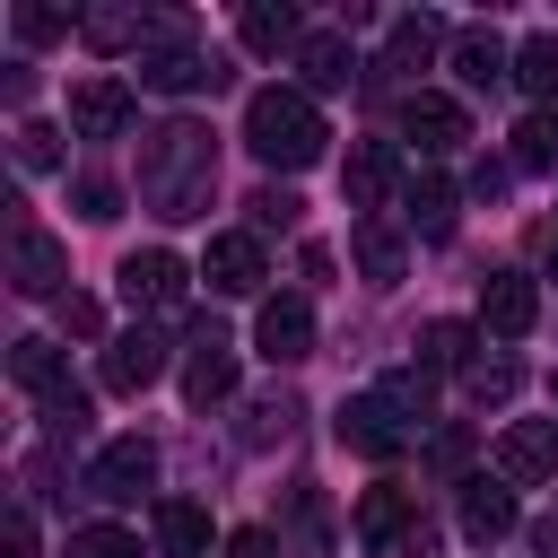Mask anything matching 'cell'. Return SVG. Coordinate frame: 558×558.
Wrapping results in <instances>:
<instances>
[{"mask_svg":"<svg viewBox=\"0 0 558 558\" xmlns=\"http://www.w3.org/2000/svg\"><path fill=\"white\" fill-rule=\"evenodd\" d=\"M61 331H70V340H96V331H105V305H96V296H61Z\"/></svg>","mask_w":558,"mask_h":558,"instance_id":"obj_35","label":"cell"},{"mask_svg":"<svg viewBox=\"0 0 558 558\" xmlns=\"http://www.w3.org/2000/svg\"><path fill=\"white\" fill-rule=\"evenodd\" d=\"M453 70H462L471 87H488V78H506V70H514V52H506V35H497V26H462V35H453Z\"/></svg>","mask_w":558,"mask_h":558,"instance_id":"obj_20","label":"cell"},{"mask_svg":"<svg viewBox=\"0 0 558 558\" xmlns=\"http://www.w3.org/2000/svg\"><path fill=\"white\" fill-rule=\"evenodd\" d=\"M70 558H140V541L113 523H87V532H70Z\"/></svg>","mask_w":558,"mask_h":558,"instance_id":"obj_32","label":"cell"},{"mask_svg":"<svg viewBox=\"0 0 558 558\" xmlns=\"http://www.w3.org/2000/svg\"><path fill=\"white\" fill-rule=\"evenodd\" d=\"M244 140H253V157L262 166H279V174H305L314 157H323V113H314V96L305 87H253V105H244Z\"/></svg>","mask_w":558,"mask_h":558,"instance_id":"obj_1","label":"cell"},{"mask_svg":"<svg viewBox=\"0 0 558 558\" xmlns=\"http://www.w3.org/2000/svg\"><path fill=\"white\" fill-rule=\"evenodd\" d=\"M349 253H357V270H366V288H392L401 270H410V244L384 227V218H357L349 227Z\"/></svg>","mask_w":558,"mask_h":558,"instance_id":"obj_16","label":"cell"},{"mask_svg":"<svg viewBox=\"0 0 558 558\" xmlns=\"http://www.w3.org/2000/svg\"><path fill=\"white\" fill-rule=\"evenodd\" d=\"M462 532H471V541H506V532H514V488L471 480V488H462Z\"/></svg>","mask_w":558,"mask_h":558,"instance_id":"obj_22","label":"cell"},{"mask_svg":"<svg viewBox=\"0 0 558 558\" xmlns=\"http://www.w3.org/2000/svg\"><path fill=\"white\" fill-rule=\"evenodd\" d=\"M253 218H262V227H288V218H296V192H253Z\"/></svg>","mask_w":558,"mask_h":558,"instance_id":"obj_36","label":"cell"},{"mask_svg":"<svg viewBox=\"0 0 558 558\" xmlns=\"http://www.w3.org/2000/svg\"><path fill=\"white\" fill-rule=\"evenodd\" d=\"M227 392H235V357H227V340H201L192 366H183V401L209 410V401H227Z\"/></svg>","mask_w":558,"mask_h":558,"instance_id":"obj_21","label":"cell"},{"mask_svg":"<svg viewBox=\"0 0 558 558\" xmlns=\"http://www.w3.org/2000/svg\"><path fill=\"white\" fill-rule=\"evenodd\" d=\"M401 140H410L418 157H453V148L471 140V113H462L453 96L418 87V96H401Z\"/></svg>","mask_w":558,"mask_h":558,"instance_id":"obj_4","label":"cell"},{"mask_svg":"<svg viewBox=\"0 0 558 558\" xmlns=\"http://www.w3.org/2000/svg\"><path fill=\"white\" fill-rule=\"evenodd\" d=\"M87 488L113 497V506H131L140 488H157V445H148V436H113V445L87 462Z\"/></svg>","mask_w":558,"mask_h":558,"instance_id":"obj_7","label":"cell"},{"mask_svg":"<svg viewBox=\"0 0 558 558\" xmlns=\"http://www.w3.org/2000/svg\"><path fill=\"white\" fill-rule=\"evenodd\" d=\"M497 480H506V488L558 480V418H514V427L497 436Z\"/></svg>","mask_w":558,"mask_h":558,"instance_id":"obj_5","label":"cell"},{"mask_svg":"<svg viewBox=\"0 0 558 558\" xmlns=\"http://www.w3.org/2000/svg\"><path fill=\"white\" fill-rule=\"evenodd\" d=\"M227 558H279V541H270V532H235V541H227Z\"/></svg>","mask_w":558,"mask_h":558,"instance_id":"obj_38","label":"cell"},{"mask_svg":"<svg viewBox=\"0 0 558 558\" xmlns=\"http://www.w3.org/2000/svg\"><path fill=\"white\" fill-rule=\"evenodd\" d=\"M235 35H244V52H288V44H305V35H296V17H288V9H270V0H253V9L235 17Z\"/></svg>","mask_w":558,"mask_h":558,"instance_id":"obj_26","label":"cell"},{"mask_svg":"<svg viewBox=\"0 0 558 558\" xmlns=\"http://www.w3.org/2000/svg\"><path fill=\"white\" fill-rule=\"evenodd\" d=\"M418 366H471V323H427L418 331Z\"/></svg>","mask_w":558,"mask_h":558,"instance_id":"obj_29","label":"cell"},{"mask_svg":"<svg viewBox=\"0 0 558 558\" xmlns=\"http://www.w3.org/2000/svg\"><path fill=\"white\" fill-rule=\"evenodd\" d=\"M462 384H471V401H506L514 392V357H471Z\"/></svg>","mask_w":558,"mask_h":558,"instance_id":"obj_31","label":"cell"},{"mask_svg":"<svg viewBox=\"0 0 558 558\" xmlns=\"http://www.w3.org/2000/svg\"><path fill=\"white\" fill-rule=\"evenodd\" d=\"M61 279H70V253H61L44 227H17V235H9V288H17V296H61Z\"/></svg>","mask_w":558,"mask_h":558,"instance_id":"obj_8","label":"cell"},{"mask_svg":"<svg viewBox=\"0 0 558 558\" xmlns=\"http://www.w3.org/2000/svg\"><path fill=\"white\" fill-rule=\"evenodd\" d=\"M331 427H340V445H349V453H366V462H392V453L410 445V418H401L384 392H357V401H340V418H331Z\"/></svg>","mask_w":558,"mask_h":558,"instance_id":"obj_3","label":"cell"},{"mask_svg":"<svg viewBox=\"0 0 558 558\" xmlns=\"http://www.w3.org/2000/svg\"><path fill=\"white\" fill-rule=\"evenodd\" d=\"M157 541H166V558H209V514L183 506V497H166L157 506Z\"/></svg>","mask_w":558,"mask_h":558,"instance_id":"obj_23","label":"cell"},{"mask_svg":"<svg viewBox=\"0 0 558 558\" xmlns=\"http://www.w3.org/2000/svg\"><path fill=\"white\" fill-rule=\"evenodd\" d=\"M9 26H17V44H52V35H70L61 9H9Z\"/></svg>","mask_w":558,"mask_h":558,"instance_id":"obj_33","label":"cell"},{"mask_svg":"<svg viewBox=\"0 0 558 558\" xmlns=\"http://www.w3.org/2000/svg\"><path fill=\"white\" fill-rule=\"evenodd\" d=\"M122 296H131V305H183V262H174L166 244L131 253V262H122Z\"/></svg>","mask_w":558,"mask_h":558,"instance_id":"obj_15","label":"cell"},{"mask_svg":"<svg viewBox=\"0 0 558 558\" xmlns=\"http://www.w3.org/2000/svg\"><path fill=\"white\" fill-rule=\"evenodd\" d=\"M140 192H148L166 218H192V209H201V192H209V140H201L192 122H166V131H157V148L140 157Z\"/></svg>","mask_w":558,"mask_h":558,"instance_id":"obj_2","label":"cell"},{"mask_svg":"<svg viewBox=\"0 0 558 558\" xmlns=\"http://www.w3.org/2000/svg\"><path fill=\"white\" fill-rule=\"evenodd\" d=\"M296 70H305V87H314V96H331V87H349V70H357V52H349V35H331V26H314V35L296 44Z\"/></svg>","mask_w":558,"mask_h":558,"instance_id":"obj_18","label":"cell"},{"mask_svg":"<svg viewBox=\"0 0 558 558\" xmlns=\"http://www.w3.org/2000/svg\"><path fill=\"white\" fill-rule=\"evenodd\" d=\"M532 323H541V288H532L523 270H497L488 296H480V331H488V340H523Z\"/></svg>","mask_w":558,"mask_h":558,"instance_id":"obj_10","label":"cell"},{"mask_svg":"<svg viewBox=\"0 0 558 558\" xmlns=\"http://www.w3.org/2000/svg\"><path fill=\"white\" fill-rule=\"evenodd\" d=\"M514 87H523L532 105H549V96H558V35H532V44H514Z\"/></svg>","mask_w":558,"mask_h":558,"instance_id":"obj_25","label":"cell"},{"mask_svg":"<svg viewBox=\"0 0 558 558\" xmlns=\"http://www.w3.org/2000/svg\"><path fill=\"white\" fill-rule=\"evenodd\" d=\"M0 549H9V558H35V514H26V506L9 514V532H0Z\"/></svg>","mask_w":558,"mask_h":558,"instance_id":"obj_37","label":"cell"},{"mask_svg":"<svg viewBox=\"0 0 558 558\" xmlns=\"http://www.w3.org/2000/svg\"><path fill=\"white\" fill-rule=\"evenodd\" d=\"M70 131H78V140H122V131H131V78H113V70L78 78V87H70Z\"/></svg>","mask_w":558,"mask_h":558,"instance_id":"obj_6","label":"cell"},{"mask_svg":"<svg viewBox=\"0 0 558 558\" xmlns=\"http://www.w3.org/2000/svg\"><path fill=\"white\" fill-rule=\"evenodd\" d=\"M392 183H401V157H392L384 140H357V148H349V166H340L349 209H384V201H392Z\"/></svg>","mask_w":558,"mask_h":558,"instance_id":"obj_12","label":"cell"},{"mask_svg":"<svg viewBox=\"0 0 558 558\" xmlns=\"http://www.w3.org/2000/svg\"><path fill=\"white\" fill-rule=\"evenodd\" d=\"M9 384H17V392H35V401H44V410H52V401H70V392H78V384H70V366H61V349H52V340H17V349H9Z\"/></svg>","mask_w":558,"mask_h":558,"instance_id":"obj_13","label":"cell"},{"mask_svg":"<svg viewBox=\"0 0 558 558\" xmlns=\"http://www.w3.org/2000/svg\"><path fill=\"white\" fill-rule=\"evenodd\" d=\"M549 392H558V384H549Z\"/></svg>","mask_w":558,"mask_h":558,"instance_id":"obj_39","label":"cell"},{"mask_svg":"<svg viewBox=\"0 0 558 558\" xmlns=\"http://www.w3.org/2000/svg\"><path fill=\"white\" fill-rule=\"evenodd\" d=\"M253 349H262L270 366L314 357V305H305V296H270V305H262V323H253Z\"/></svg>","mask_w":558,"mask_h":558,"instance_id":"obj_9","label":"cell"},{"mask_svg":"<svg viewBox=\"0 0 558 558\" xmlns=\"http://www.w3.org/2000/svg\"><path fill=\"white\" fill-rule=\"evenodd\" d=\"M201 279H209L218 296H253V288H262V244H253V235H209Z\"/></svg>","mask_w":558,"mask_h":558,"instance_id":"obj_14","label":"cell"},{"mask_svg":"<svg viewBox=\"0 0 558 558\" xmlns=\"http://www.w3.org/2000/svg\"><path fill=\"white\" fill-rule=\"evenodd\" d=\"M436 44H445V26H436V17H392V70H427V61H436Z\"/></svg>","mask_w":558,"mask_h":558,"instance_id":"obj_27","label":"cell"},{"mask_svg":"<svg viewBox=\"0 0 558 558\" xmlns=\"http://www.w3.org/2000/svg\"><path fill=\"white\" fill-rule=\"evenodd\" d=\"M70 201H78V218H113V201H122V192H113L105 174H78V183H70Z\"/></svg>","mask_w":558,"mask_h":558,"instance_id":"obj_34","label":"cell"},{"mask_svg":"<svg viewBox=\"0 0 558 558\" xmlns=\"http://www.w3.org/2000/svg\"><path fill=\"white\" fill-rule=\"evenodd\" d=\"M17 166H26V174H52V166H61V131H52V122H17Z\"/></svg>","mask_w":558,"mask_h":558,"instance_id":"obj_30","label":"cell"},{"mask_svg":"<svg viewBox=\"0 0 558 558\" xmlns=\"http://www.w3.org/2000/svg\"><path fill=\"white\" fill-rule=\"evenodd\" d=\"M140 87H157V96L218 87V61H209V52H192V44H157V52H140Z\"/></svg>","mask_w":558,"mask_h":558,"instance_id":"obj_11","label":"cell"},{"mask_svg":"<svg viewBox=\"0 0 558 558\" xmlns=\"http://www.w3.org/2000/svg\"><path fill=\"white\" fill-rule=\"evenodd\" d=\"M410 227H418L427 244L453 235V183H445V174H418V183H410Z\"/></svg>","mask_w":558,"mask_h":558,"instance_id":"obj_24","label":"cell"},{"mask_svg":"<svg viewBox=\"0 0 558 558\" xmlns=\"http://www.w3.org/2000/svg\"><path fill=\"white\" fill-rule=\"evenodd\" d=\"M166 375V349L148 340V331H122L113 349H105V392H148Z\"/></svg>","mask_w":558,"mask_h":558,"instance_id":"obj_17","label":"cell"},{"mask_svg":"<svg viewBox=\"0 0 558 558\" xmlns=\"http://www.w3.org/2000/svg\"><path fill=\"white\" fill-rule=\"evenodd\" d=\"M514 166H523V174L558 166V122H549V113H523V122H514Z\"/></svg>","mask_w":558,"mask_h":558,"instance_id":"obj_28","label":"cell"},{"mask_svg":"<svg viewBox=\"0 0 558 558\" xmlns=\"http://www.w3.org/2000/svg\"><path fill=\"white\" fill-rule=\"evenodd\" d=\"M410 523H418V497H410V488H366V497H357V541L384 549V541H401Z\"/></svg>","mask_w":558,"mask_h":558,"instance_id":"obj_19","label":"cell"}]
</instances>
